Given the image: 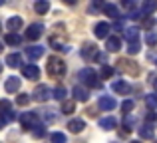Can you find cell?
I'll return each mask as SVG.
<instances>
[{
  "label": "cell",
  "mask_w": 157,
  "mask_h": 143,
  "mask_svg": "<svg viewBox=\"0 0 157 143\" xmlns=\"http://www.w3.org/2000/svg\"><path fill=\"white\" fill-rule=\"evenodd\" d=\"M78 77H80V81H84V84L90 85V88H101L100 76H98L96 70H92V68H84V70H80Z\"/></svg>",
  "instance_id": "cell-1"
},
{
  "label": "cell",
  "mask_w": 157,
  "mask_h": 143,
  "mask_svg": "<svg viewBox=\"0 0 157 143\" xmlns=\"http://www.w3.org/2000/svg\"><path fill=\"white\" fill-rule=\"evenodd\" d=\"M46 72L50 73V76H54V77H60V76H64V72H66V64L62 62L60 58H56V56H52V58H48V64H46Z\"/></svg>",
  "instance_id": "cell-2"
},
{
  "label": "cell",
  "mask_w": 157,
  "mask_h": 143,
  "mask_svg": "<svg viewBox=\"0 0 157 143\" xmlns=\"http://www.w3.org/2000/svg\"><path fill=\"white\" fill-rule=\"evenodd\" d=\"M98 105H100V109H104V111H111V109H115L117 101H115L111 96H101L100 101H98Z\"/></svg>",
  "instance_id": "cell-3"
},
{
  "label": "cell",
  "mask_w": 157,
  "mask_h": 143,
  "mask_svg": "<svg viewBox=\"0 0 157 143\" xmlns=\"http://www.w3.org/2000/svg\"><path fill=\"white\" fill-rule=\"evenodd\" d=\"M36 121H38V115H36V113H32V111L22 113V115H20V123H22V127H26V129H30L32 125H38Z\"/></svg>",
  "instance_id": "cell-4"
},
{
  "label": "cell",
  "mask_w": 157,
  "mask_h": 143,
  "mask_svg": "<svg viewBox=\"0 0 157 143\" xmlns=\"http://www.w3.org/2000/svg\"><path fill=\"white\" fill-rule=\"evenodd\" d=\"M42 32H44V26H42V24H30V26H28V30H26V38L28 40H38L40 36H42Z\"/></svg>",
  "instance_id": "cell-5"
},
{
  "label": "cell",
  "mask_w": 157,
  "mask_h": 143,
  "mask_svg": "<svg viewBox=\"0 0 157 143\" xmlns=\"http://www.w3.org/2000/svg\"><path fill=\"white\" fill-rule=\"evenodd\" d=\"M50 93H52V92L48 89V85L40 84V85H36V89H34V100H36V101H46Z\"/></svg>",
  "instance_id": "cell-6"
},
{
  "label": "cell",
  "mask_w": 157,
  "mask_h": 143,
  "mask_svg": "<svg viewBox=\"0 0 157 143\" xmlns=\"http://www.w3.org/2000/svg\"><path fill=\"white\" fill-rule=\"evenodd\" d=\"M119 68H121L123 72H129L131 76H135V73L139 72V68H137V64L135 62H131V60H127V58H123V60H119Z\"/></svg>",
  "instance_id": "cell-7"
},
{
  "label": "cell",
  "mask_w": 157,
  "mask_h": 143,
  "mask_svg": "<svg viewBox=\"0 0 157 143\" xmlns=\"http://www.w3.org/2000/svg\"><path fill=\"white\" fill-rule=\"evenodd\" d=\"M72 93H74V100H76V101H82V103H86V101L90 100L88 89H86V88H80V85H74Z\"/></svg>",
  "instance_id": "cell-8"
},
{
  "label": "cell",
  "mask_w": 157,
  "mask_h": 143,
  "mask_svg": "<svg viewBox=\"0 0 157 143\" xmlns=\"http://www.w3.org/2000/svg\"><path fill=\"white\" fill-rule=\"evenodd\" d=\"M22 73H24V77H28V80H38V77H40V70H38V66H34V64L24 66Z\"/></svg>",
  "instance_id": "cell-9"
},
{
  "label": "cell",
  "mask_w": 157,
  "mask_h": 143,
  "mask_svg": "<svg viewBox=\"0 0 157 143\" xmlns=\"http://www.w3.org/2000/svg\"><path fill=\"white\" fill-rule=\"evenodd\" d=\"M105 50L107 52H119L121 50V40H119L117 36H109V38L105 40Z\"/></svg>",
  "instance_id": "cell-10"
},
{
  "label": "cell",
  "mask_w": 157,
  "mask_h": 143,
  "mask_svg": "<svg viewBox=\"0 0 157 143\" xmlns=\"http://www.w3.org/2000/svg\"><path fill=\"white\" fill-rule=\"evenodd\" d=\"M111 89H113L115 93H123V96H125V93H129V84H127L125 80H115L113 84H111Z\"/></svg>",
  "instance_id": "cell-11"
},
{
  "label": "cell",
  "mask_w": 157,
  "mask_h": 143,
  "mask_svg": "<svg viewBox=\"0 0 157 143\" xmlns=\"http://www.w3.org/2000/svg\"><path fill=\"white\" fill-rule=\"evenodd\" d=\"M26 56L34 62V60H38V58H42L44 56V46H30V48H26Z\"/></svg>",
  "instance_id": "cell-12"
},
{
  "label": "cell",
  "mask_w": 157,
  "mask_h": 143,
  "mask_svg": "<svg viewBox=\"0 0 157 143\" xmlns=\"http://www.w3.org/2000/svg\"><path fill=\"white\" fill-rule=\"evenodd\" d=\"M4 89H6L8 93L18 92V89H20V80H18V77H14V76H10L6 80V84H4Z\"/></svg>",
  "instance_id": "cell-13"
},
{
  "label": "cell",
  "mask_w": 157,
  "mask_h": 143,
  "mask_svg": "<svg viewBox=\"0 0 157 143\" xmlns=\"http://www.w3.org/2000/svg\"><path fill=\"white\" fill-rule=\"evenodd\" d=\"M107 32H109V24L107 22H100V24H96V28H94L96 38H107Z\"/></svg>",
  "instance_id": "cell-14"
},
{
  "label": "cell",
  "mask_w": 157,
  "mask_h": 143,
  "mask_svg": "<svg viewBox=\"0 0 157 143\" xmlns=\"http://www.w3.org/2000/svg\"><path fill=\"white\" fill-rule=\"evenodd\" d=\"M100 127L101 129H107V131H109V129H115L117 127V119H115V117H101L100 119Z\"/></svg>",
  "instance_id": "cell-15"
},
{
  "label": "cell",
  "mask_w": 157,
  "mask_h": 143,
  "mask_svg": "<svg viewBox=\"0 0 157 143\" xmlns=\"http://www.w3.org/2000/svg\"><path fill=\"white\" fill-rule=\"evenodd\" d=\"M84 127H86V121L84 119H72L68 123V129L72 133H80V131H84Z\"/></svg>",
  "instance_id": "cell-16"
},
{
  "label": "cell",
  "mask_w": 157,
  "mask_h": 143,
  "mask_svg": "<svg viewBox=\"0 0 157 143\" xmlns=\"http://www.w3.org/2000/svg\"><path fill=\"white\" fill-rule=\"evenodd\" d=\"M153 135H155V131H153L151 125L143 123L141 127H139V137H141V139H153Z\"/></svg>",
  "instance_id": "cell-17"
},
{
  "label": "cell",
  "mask_w": 157,
  "mask_h": 143,
  "mask_svg": "<svg viewBox=\"0 0 157 143\" xmlns=\"http://www.w3.org/2000/svg\"><path fill=\"white\" fill-rule=\"evenodd\" d=\"M123 36H125V40L129 44H133V42L139 40V30H137V28H127V30L123 32Z\"/></svg>",
  "instance_id": "cell-18"
},
{
  "label": "cell",
  "mask_w": 157,
  "mask_h": 143,
  "mask_svg": "<svg viewBox=\"0 0 157 143\" xmlns=\"http://www.w3.org/2000/svg\"><path fill=\"white\" fill-rule=\"evenodd\" d=\"M157 8V0H143L141 4V14H151Z\"/></svg>",
  "instance_id": "cell-19"
},
{
  "label": "cell",
  "mask_w": 157,
  "mask_h": 143,
  "mask_svg": "<svg viewBox=\"0 0 157 143\" xmlns=\"http://www.w3.org/2000/svg\"><path fill=\"white\" fill-rule=\"evenodd\" d=\"M6 64H8L10 68H18V66H22V56H20V54H8Z\"/></svg>",
  "instance_id": "cell-20"
},
{
  "label": "cell",
  "mask_w": 157,
  "mask_h": 143,
  "mask_svg": "<svg viewBox=\"0 0 157 143\" xmlns=\"http://www.w3.org/2000/svg\"><path fill=\"white\" fill-rule=\"evenodd\" d=\"M20 28H22V18H20V16H12V18L8 20V30L16 32V30H20Z\"/></svg>",
  "instance_id": "cell-21"
},
{
  "label": "cell",
  "mask_w": 157,
  "mask_h": 143,
  "mask_svg": "<svg viewBox=\"0 0 157 143\" xmlns=\"http://www.w3.org/2000/svg\"><path fill=\"white\" fill-rule=\"evenodd\" d=\"M48 8H50V2H48V0H36L34 2V10L38 12V14H46Z\"/></svg>",
  "instance_id": "cell-22"
},
{
  "label": "cell",
  "mask_w": 157,
  "mask_h": 143,
  "mask_svg": "<svg viewBox=\"0 0 157 143\" xmlns=\"http://www.w3.org/2000/svg\"><path fill=\"white\" fill-rule=\"evenodd\" d=\"M4 40H6V44H8V46H18V44L22 42V36L14 34V32H8V34H6V38H4Z\"/></svg>",
  "instance_id": "cell-23"
},
{
  "label": "cell",
  "mask_w": 157,
  "mask_h": 143,
  "mask_svg": "<svg viewBox=\"0 0 157 143\" xmlns=\"http://www.w3.org/2000/svg\"><path fill=\"white\" fill-rule=\"evenodd\" d=\"M74 109H76V101H72V100L62 101V113L70 115V113H74Z\"/></svg>",
  "instance_id": "cell-24"
},
{
  "label": "cell",
  "mask_w": 157,
  "mask_h": 143,
  "mask_svg": "<svg viewBox=\"0 0 157 143\" xmlns=\"http://www.w3.org/2000/svg\"><path fill=\"white\" fill-rule=\"evenodd\" d=\"M96 54H98V50H96L94 44H86V46L82 48V56H84V58H90V56H96Z\"/></svg>",
  "instance_id": "cell-25"
},
{
  "label": "cell",
  "mask_w": 157,
  "mask_h": 143,
  "mask_svg": "<svg viewBox=\"0 0 157 143\" xmlns=\"http://www.w3.org/2000/svg\"><path fill=\"white\" fill-rule=\"evenodd\" d=\"M135 121H137V119H135V115H131V113H127V115H125V119H123V125H125V131H127V133L131 131V127L135 125Z\"/></svg>",
  "instance_id": "cell-26"
},
{
  "label": "cell",
  "mask_w": 157,
  "mask_h": 143,
  "mask_svg": "<svg viewBox=\"0 0 157 143\" xmlns=\"http://www.w3.org/2000/svg\"><path fill=\"white\" fill-rule=\"evenodd\" d=\"M145 103L149 109H155L157 107V93H147L145 96Z\"/></svg>",
  "instance_id": "cell-27"
},
{
  "label": "cell",
  "mask_w": 157,
  "mask_h": 143,
  "mask_svg": "<svg viewBox=\"0 0 157 143\" xmlns=\"http://www.w3.org/2000/svg\"><path fill=\"white\" fill-rule=\"evenodd\" d=\"M52 96L56 97V100H60V101H66V88H62V85H58L56 89L52 92Z\"/></svg>",
  "instance_id": "cell-28"
},
{
  "label": "cell",
  "mask_w": 157,
  "mask_h": 143,
  "mask_svg": "<svg viewBox=\"0 0 157 143\" xmlns=\"http://www.w3.org/2000/svg\"><path fill=\"white\" fill-rule=\"evenodd\" d=\"M50 143H68V139H66L64 133L56 131V133H52V135H50Z\"/></svg>",
  "instance_id": "cell-29"
},
{
  "label": "cell",
  "mask_w": 157,
  "mask_h": 143,
  "mask_svg": "<svg viewBox=\"0 0 157 143\" xmlns=\"http://www.w3.org/2000/svg\"><path fill=\"white\" fill-rule=\"evenodd\" d=\"M30 103V96L28 93H20L18 97H16V105H20V107H24V105Z\"/></svg>",
  "instance_id": "cell-30"
},
{
  "label": "cell",
  "mask_w": 157,
  "mask_h": 143,
  "mask_svg": "<svg viewBox=\"0 0 157 143\" xmlns=\"http://www.w3.org/2000/svg\"><path fill=\"white\" fill-rule=\"evenodd\" d=\"M105 14L111 16V18H119V12H117V6H113V4H107V6L104 8Z\"/></svg>",
  "instance_id": "cell-31"
},
{
  "label": "cell",
  "mask_w": 157,
  "mask_h": 143,
  "mask_svg": "<svg viewBox=\"0 0 157 143\" xmlns=\"http://www.w3.org/2000/svg\"><path fill=\"white\" fill-rule=\"evenodd\" d=\"M44 133H46V129H44V125H34V129H32V135H34V137H38V139H40V137H44Z\"/></svg>",
  "instance_id": "cell-32"
},
{
  "label": "cell",
  "mask_w": 157,
  "mask_h": 143,
  "mask_svg": "<svg viewBox=\"0 0 157 143\" xmlns=\"http://www.w3.org/2000/svg\"><path fill=\"white\" fill-rule=\"evenodd\" d=\"M10 109H12L10 101H8V100H0V113H2V115H4V113H8Z\"/></svg>",
  "instance_id": "cell-33"
},
{
  "label": "cell",
  "mask_w": 157,
  "mask_h": 143,
  "mask_svg": "<svg viewBox=\"0 0 157 143\" xmlns=\"http://www.w3.org/2000/svg\"><path fill=\"white\" fill-rule=\"evenodd\" d=\"M50 44H52L54 48H56V50H60V52H68V50H70L68 46H64V44H62V42H58L56 38H52V40H50Z\"/></svg>",
  "instance_id": "cell-34"
},
{
  "label": "cell",
  "mask_w": 157,
  "mask_h": 143,
  "mask_svg": "<svg viewBox=\"0 0 157 143\" xmlns=\"http://www.w3.org/2000/svg\"><path fill=\"white\" fill-rule=\"evenodd\" d=\"M145 42L149 44V46H155V44H157V32H147Z\"/></svg>",
  "instance_id": "cell-35"
},
{
  "label": "cell",
  "mask_w": 157,
  "mask_h": 143,
  "mask_svg": "<svg viewBox=\"0 0 157 143\" xmlns=\"http://www.w3.org/2000/svg\"><path fill=\"white\" fill-rule=\"evenodd\" d=\"M133 107H135L133 100H125V101H123V103H121V109H123V111H125V113H129V111H131V109H133Z\"/></svg>",
  "instance_id": "cell-36"
},
{
  "label": "cell",
  "mask_w": 157,
  "mask_h": 143,
  "mask_svg": "<svg viewBox=\"0 0 157 143\" xmlns=\"http://www.w3.org/2000/svg\"><path fill=\"white\" fill-rule=\"evenodd\" d=\"M100 8H105L104 0H92V4H90V12H92V10H100Z\"/></svg>",
  "instance_id": "cell-37"
},
{
  "label": "cell",
  "mask_w": 157,
  "mask_h": 143,
  "mask_svg": "<svg viewBox=\"0 0 157 143\" xmlns=\"http://www.w3.org/2000/svg\"><path fill=\"white\" fill-rule=\"evenodd\" d=\"M111 76H113V68L104 64V68H101V77H111Z\"/></svg>",
  "instance_id": "cell-38"
},
{
  "label": "cell",
  "mask_w": 157,
  "mask_h": 143,
  "mask_svg": "<svg viewBox=\"0 0 157 143\" xmlns=\"http://www.w3.org/2000/svg\"><path fill=\"white\" fill-rule=\"evenodd\" d=\"M127 52H129V54H137V52H139V42L127 44Z\"/></svg>",
  "instance_id": "cell-39"
},
{
  "label": "cell",
  "mask_w": 157,
  "mask_h": 143,
  "mask_svg": "<svg viewBox=\"0 0 157 143\" xmlns=\"http://www.w3.org/2000/svg\"><path fill=\"white\" fill-rule=\"evenodd\" d=\"M139 14H141V10H129V18H139Z\"/></svg>",
  "instance_id": "cell-40"
},
{
  "label": "cell",
  "mask_w": 157,
  "mask_h": 143,
  "mask_svg": "<svg viewBox=\"0 0 157 143\" xmlns=\"http://www.w3.org/2000/svg\"><path fill=\"white\" fill-rule=\"evenodd\" d=\"M94 60H98V62H101V64H104V62H105V56H104V54H100V52H98V54L94 56Z\"/></svg>",
  "instance_id": "cell-41"
},
{
  "label": "cell",
  "mask_w": 157,
  "mask_h": 143,
  "mask_svg": "<svg viewBox=\"0 0 157 143\" xmlns=\"http://www.w3.org/2000/svg\"><path fill=\"white\" fill-rule=\"evenodd\" d=\"M14 113H12V111H8V113H4V121H12V119H14Z\"/></svg>",
  "instance_id": "cell-42"
},
{
  "label": "cell",
  "mask_w": 157,
  "mask_h": 143,
  "mask_svg": "<svg viewBox=\"0 0 157 143\" xmlns=\"http://www.w3.org/2000/svg\"><path fill=\"white\" fill-rule=\"evenodd\" d=\"M153 24H155V18H147L143 26H145V28H151V26H153Z\"/></svg>",
  "instance_id": "cell-43"
},
{
  "label": "cell",
  "mask_w": 157,
  "mask_h": 143,
  "mask_svg": "<svg viewBox=\"0 0 157 143\" xmlns=\"http://www.w3.org/2000/svg\"><path fill=\"white\" fill-rule=\"evenodd\" d=\"M133 2H135V0H123V6H125V8H131V6H133Z\"/></svg>",
  "instance_id": "cell-44"
},
{
  "label": "cell",
  "mask_w": 157,
  "mask_h": 143,
  "mask_svg": "<svg viewBox=\"0 0 157 143\" xmlns=\"http://www.w3.org/2000/svg\"><path fill=\"white\" fill-rule=\"evenodd\" d=\"M155 117H157L155 113H147V121H155Z\"/></svg>",
  "instance_id": "cell-45"
},
{
  "label": "cell",
  "mask_w": 157,
  "mask_h": 143,
  "mask_svg": "<svg viewBox=\"0 0 157 143\" xmlns=\"http://www.w3.org/2000/svg\"><path fill=\"white\" fill-rule=\"evenodd\" d=\"M4 123H6V121H4V117H0V129L4 127Z\"/></svg>",
  "instance_id": "cell-46"
},
{
  "label": "cell",
  "mask_w": 157,
  "mask_h": 143,
  "mask_svg": "<svg viewBox=\"0 0 157 143\" xmlns=\"http://www.w3.org/2000/svg\"><path fill=\"white\" fill-rule=\"evenodd\" d=\"M66 2H68V4H74V2H76V0H66Z\"/></svg>",
  "instance_id": "cell-47"
},
{
  "label": "cell",
  "mask_w": 157,
  "mask_h": 143,
  "mask_svg": "<svg viewBox=\"0 0 157 143\" xmlns=\"http://www.w3.org/2000/svg\"><path fill=\"white\" fill-rule=\"evenodd\" d=\"M2 4H4V0H0V6H2Z\"/></svg>",
  "instance_id": "cell-48"
},
{
  "label": "cell",
  "mask_w": 157,
  "mask_h": 143,
  "mask_svg": "<svg viewBox=\"0 0 157 143\" xmlns=\"http://www.w3.org/2000/svg\"><path fill=\"white\" fill-rule=\"evenodd\" d=\"M131 143H141V141H131Z\"/></svg>",
  "instance_id": "cell-49"
},
{
  "label": "cell",
  "mask_w": 157,
  "mask_h": 143,
  "mask_svg": "<svg viewBox=\"0 0 157 143\" xmlns=\"http://www.w3.org/2000/svg\"><path fill=\"white\" fill-rule=\"evenodd\" d=\"M0 72H2V64H0Z\"/></svg>",
  "instance_id": "cell-50"
},
{
  "label": "cell",
  "mask_w": 157,
  "mask_h": 143,
  "mask_svg": "<svg viewBox=\"0 0 157 143\" xmlns=\"http://www.w3.org/2000/svg\"><path fill=\"white\" fill-rule=\"evenodd\" d=\"M0 52H2V44H0Z\"/></svg>",
  "instance_id": "cell-51"
},
{
  "label": "cell",
  "mask_w": 157,
  "mask_h": 143,
  "mask_svg": "<svg viewBox=\"0 0 157 143\" xmlns=\"http://www.w3.org/2000/svg\"><path fill=\"white\" fill-rule=\"evenodd\" d=\"M0 30H2V24H0Z\"/></svg>",
  "instance_id": "cell-52"
},
{
  "label": "cell",
  "mask_w": 157,
  "mask_h": 143,
  "mask_svg": "<svg viewBox=\"0 0 157 143\" xmlns=\"http://www.w3.org/2000/svg\"><path fill=\"white\" fill-rule=\"evenodd\" d=\"M155 88H157V81H155Z\"/></svg>",
  "instance_id": "cell-53"
},
{
  "label": "cell",
  "mask_w": 157,
  "mask_h": 143,
  "mask_svg": "<svg viewBox=\"0 0 157 143\" xmlns=\"http://www.w3.org/2000/svg\"><path fill=\"white\" fill-rule=\"evenodd\" d=\"M155 143H157V141H155Z\"/></svg>",
  "instance_id": "cell-54"
}]
</instances>
